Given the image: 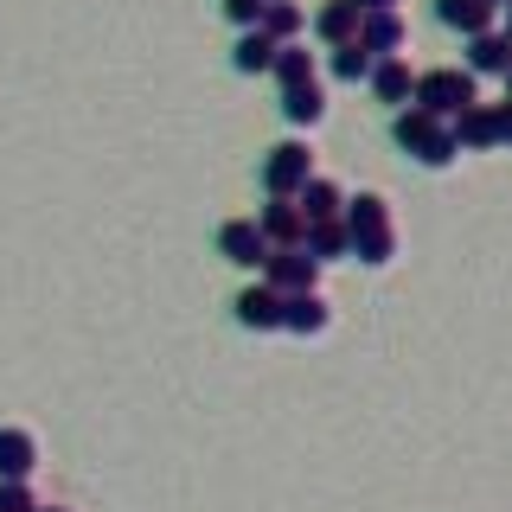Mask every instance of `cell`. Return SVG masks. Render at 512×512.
Listing matches in <instances>:
<instances>
[{"mask_svg":"<svg viewBox=\"0 0 512 512\" xmlns=\"http://www.w3.org/2000/svg\"><path fill=\"white\" fill-rule=\"evenodd\" d=\"M391 141H397L404 154H416L423 167H436V173L461 160V141H455V128H448V122H436L429 109H416V103L391 109Z\"/></svg>","mask_w":512,"mask_h":512,"instance_id":"1","label":"cell"},{"mask_svg":"<svg viewBox=\"0 0 512 512\" xmlns=\"http://www.w3.org/2000/svg\"><path fill=\"white\" fill-rule=\"evenodd\" d=\"M416 109H429L436 122H455L468 103H480V77L468 64H442V71H416Z\"/></svg>","mask_w":512,"mask_h":512,"instance_id":"2","label":"cell"},{"mask_svg":"<svg viewBox=\"0 0 512 512\" xmlns=\"http://www.w3.org/2000/svg\"><path fill=\"white\" fill-rule=\"evenodd\" d=\"M308 180H314V148H308V141H276V148L263 154V186H269V199H295Z\"/></svg>","mask_w":512,"mask_h":512,"instance_id":"3","label":"cell"},{"mask_svg":"<svg viewBox=\"0 0 512 512\" xmlns=\"http://www.w3.org/2000/svg\"><path fill=\"white\" fill-rule=\"evenodd\" d=\"M218 256H224V263H237V269H256V276H263V263H269L263 224H256V218H231V224L218 231Z\"/></svg>","mask_w":512,"mask_h":512,"instance_id":"4","label":"cell"},{"mask_svg":"<svg viewBox=\"0 0 512 512\" xmlns=\"http://www.w3.org/2000/svg\"><path fill=\"white\" fill-rule=\"evenodd\" d=\"M263 282L276 288V295H301V288H320V263L308 250H269V263H263Z\"/></svg>","mask_w":512,"mask_h":512,"instance_id":"5","label":"cell"},{"mask_svg":"<svg viewBox=\"0 0 512 512\" xmlns=\"http://www.w3.org/2000/svg\"><path fill=\"white\" fill-rule=\"evenodd\" d=\"M333 327V301L320 288H301V295H282V333H301V340H320Z\"/></svg>","mask_w":512,"mask_h":512,"instance_id":"6","label":"cell"},{"mask_svg":"<svg viewBox=\"0 0 512 512\" xmlns=\"http://www.w3.org/2000/svg\"><path fill=\"white\" fill-rule=\"evenodd\" d=\"M237 308V327H250V333H282V295L269 282H250L244 295L231 301Z\"/></svg>","mask_w":512,"mask_h":512,"instance_id":"7","label":"cell"},{"mask_svg":"<svg viewBox=\"0 0 512 512\" xmlns=\"http://www.w3.org/2000/svg\"><path fill=\"white\" fill-rule=\"evenodd\" d=\"M365 84H372V96L384 109H404L410 96H416V71H410V58L397 52V58H378L372 64V77H365Z\"/></svg>","mask_w":512,"mask_h":512,"instance_id":"8","label":"cell"},{"mask_svg":"<svg viewBox=\"0 0 512 512\" xmlns=\"http://www.w3.org/2000/svg\"><path fill=\"white\" fill-rule=\"evenodd\" d=\"M256 224H263L269 250H295L301 237H308V218H301V205H295V199H269L263 212H256Z\"/></svg>","mask_w":512,"mask_h":512,"instance_id":"9","label":"cell"},{"mask_svg":"<svg viewBox=\"0 0 512 512\" xmlns=\"http://www.w3.org/2000/svg\"><path fill=\"white\" fill-rule=\"evenodd\" d=\"M359 45L372 58H397L410 45V26H404V13H365L359 20Z\"/></svg>","mask_w":512,"mask_h":512,"instance_id":"10","label":"cell"},{"mask_svg":"<svg viewBox=\"0 0 512 512\" xmlns=\"http://www.w3.org/2000/svg\"><path fill=\"white\" fill-rule=\"evenodd\" d=\"M436 20L448 32H461V39H474V32L500 26V7H493V0H436Z\"/></svg>","mask_w":512,"mask_h":512,"instance_id":"11","label":"cell"},{"mask_svg":"<svg viewBox=\"0 0 512 512\" xmlns=\"http://www.w3.org/2000/svg\"><path fill=\"white\" fill-rule=\"evenodd\" d=\"M32 468H39V436L32 429H0V480H32Z\"/></svg>","mask_w":512,"mask_h":512,"instance_id":"12","label":"cell"},{"mask_svg":"<svg viewBox=\"0 0 512 512\" xmlns=\"http://www.w3.org/2000/svg\"><path fill=\"white\" fill-rule=\"evenodd\" d=\"M506 64H512V39L500 26H487V32L468 39V71L474 77H506Z\"/></svg>","mask_w":512,"mask_h":512,"instance_id":"13","label":"cell"},{"mask_svg":"<svg viewBox=\"0 0 512 512\" xmlns=\"http://www.w3.org/2000/svg\"><path fill=\"white\" fill-rule=\"evenodd\" d=\"M301 250H308L320 269H327V263H340V256H352V231H346V218H320V224H308Z\"/></svg>","mask_w":512,"mask_h":512,"instance_id":"14","label":"cell"},{"mask_svg":"<svg viewBox=\"0 0 512 512\" xmlns=\"http://www.w3.org/2000/svg\"><path fill=\"white\" fill-rule=\"evenodd\" d=\"M359 20H365L359 0H327V7L314 13V32H320L327 45H352V39H359Z\"/></svg>","mask_w":512,"mask_h":512,"instance_id":"15","label":"cell"},{"mask_svg":"<svg viewBox=\"0 0 512 512\" xmlns=\"http://www.w3.org/2000/svg\"><path fill=\"white\" fill-rule=\"evenodd\" d=\"M282 116L295 128H320V122H327V90H320V77H314V84H288L282 90Z\"/></svg>","mask_w":512,"mask_h":512,"instance_id":"16","label":"cell"},{"mask_svg":"<svg viewBox=\"0 0 512 512\" xmlns=\"http://www.w3.org/2000/svg\"><path fill=\"white\" fill-rule=\"evenodd\" d=\"M295 205H301V218H308V224L340 218V212H346V186H340V180H320V173H314V180L295 192Z\"/></svg>","mask_w":512,"mask_h":512,"instance_id":"17","label":"cell"},{"mask_svg":"<svg viewBox=\"0 0 512 512\" xmlns=\"http://www.w3.org/2000/svg\"><path fill=\"white\" fill-rule=\"evenodd\" d=\"M340 218H346V231H352V237H365V231H391V224H397L384 192H359V199H346V212H340Z\"/></svg>","mask_w":512,"mask_h":512,"instance_id":"18","label":"cell"},{"mask_svg":"<svg viewBox=\"0 0 512 512\" xmlns=\"http://www.w3.org/2000/svg\"><path fill=\"white\" fill-rule=\"evenodd\" d=\"M263 32L276 45H295L301 32H308V7H301V0H263Z\"/></svg>","mask_w":512,"mask_h":512,"instance_id":"19","label":"cell"},{"mask_svg":"<svg viewBox=\"0 0 512 512\" xmlns=\"http://www.w3.org/2000/svg\"><path fill=\"white\" fill-rule=\"evenodd\" d=\"M269 77H276V84L288 90V84H314V77H320V58L308 52V45H276V64H269Z\"/></svg>","mask_w":512,"mask_h":512,"instance_id":"20","label":"cell"},{"mask_svg":"<svg viewBox=\"0 0 512 512\" xmlns=\"http://www.w3.org/2000/svg\"><path fill=\"white\" fill-rule=\"evenodd\" d=\"M231 64H237V71H244V77H269V64H276V39H269L263 26H250L244 39H237Z\"/></svg>","mask_w":512,"mask_h":512,"instance_id":"21","label":"cell"},{"mask_svg":"<svg viewBox=\"0 0 512 512\" xmlns=\"http://www.w3.org/2000/svg\"><path fill=\"white\" fill-rule=\"evenodd\" d=\"M455 141H461V154H474V148H493V103H468L455 122Z\"/></svg>","mask_w":512,"mask_h":512,"instance_id":"22","label":"cell"},{"mask_svg":"<svg viewBox=\"0 0 512 512\" xmlns=\"http://www.w3.org/2000/svg\"><path fill=\"white\" fill-rule=\"evenodd\" d=\"M352 256H359L365 269L397 263V224H391V231H365V237H352Z\"/></svg>","mask_w":512,"mask_h":512,"instance_id":"23","label":"cell"},{"mask_svg":"<svg viewBox=\"0 0 512 512\" xmlns=\"http://www.w3.org/2000/svg\"><path fill=\"white\" fill-rule=\"evenodd\" d=\"M372 52H365V45L359 39H352V45H333V77H340V84H365V77H372Z\"/></svg>","mask_w":512,"mask_h":512,"instance_id":"24","label":"cell"},{"mask_svg":"<svg viewBox=\"0 0 512 512\" xmlns=\"http://www.w3.org/2000/svg\"><path fill=\"white\" fill-rule=\"evenodd\" d=\"M0 512H39V500H32L26 480H0Z\"/></svg>","mask_w":512,"mask_h":512,"instance_id":"25","label":"cell"},{"mask_svg":"<svg viewBox=\"0 0 512 512\" xmlns=\"http://www.w3.org/2000/svg\"><path fill=\"white\" fill-rule=\"evenodd\" d=\"M224 13H231V26H237V32L263 26V0H224Z\"/></svg>","mask_w":512,"mask_h":512,"instance_id":"26","label":"cell"},{"mask_svg":"<svg viewBox=\"0 0 512 512\" xmlns=\"http://www.w3.org/2000/svg\"><path fill=\"white\" fill-rule=\"evenodd\" d=\"M493 148H512V103H493Z\"/></svg>","mask_w":512,"mask_h":512,"instance_id":"27","label":"cell"},{"mask_svg":"<svg viewBox=\"0 0 512 512\" xmlns=\"http://www.w3.org/2000/svg\"><path fill=\"white\" fill-rule=\"evenodd\" d=\"M365 13H397V0H359Z\"/></svg>","mask_w":512,"mask_h":512,"instance_id":"28","label":"cell"},{"mask_svg":"<svg viewBox=\"0 0 512 512\" xmlns=\"http://www.w3.org/2000/svg\"><path fill=\"white\" fill-rule=\"evenodd\" d=\"M500 32H506V39H512V0H506V7H500Z\"/></svg>","mask_w":512,"mask_h":512,"instance_id":"29","label":"cell"},{"mask_svg":"<svg viewBox=\"0 0 512 512\" xmlns=\"http://www.w3.org/2000/svg\"><path fill=\"white\" fill-rule=\"evenodd\" d=\"M506 103H512V64H506Z\"/></svg>","mask_w":512,"mask_h":512,"instance_id":"30","label":"cell"},{"mask_svg":"<svg viewBox=\"0 0 512 512\" xmlns=\"http://www.w3.org/2000/svg\"><path fill=\"white\" fill-rule=\"evenodd\" d=\"M39 512H64V506H39Z\"/></svg>","mask_w":512,"mask_h":512,"instance_id":"31","label":"cell"},{"mask_svg":"<svg viewBox=\"0 0 512 512\" xmlns=\"http://www.w3.org/2000/svg\"><path fill=\"white\" fill-rule=\"evenodd\" d=\"M493 7H506V0H493Z\"/></svg>","mask_w":512,"mask_h":512,"instance_id":"32","label":"cell"}]
</instances>
